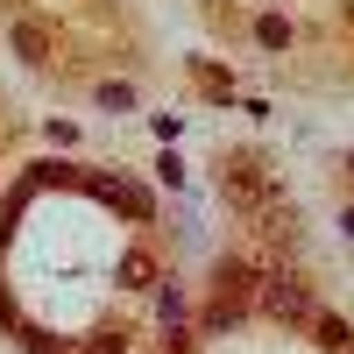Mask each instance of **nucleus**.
<instances>
[{
    "mask_svg": "<svg viewBox=\"0 0 354 354\" xmlns=\"http://www.w3.org/2000/svg\"><path fill=\"white\" fill-rule=\"evenodd\" d=\"M262 312H277V319H312V298H305V283L270 277V283H262Z\"/></svg>",
    "mask_w": 354,
    "mask_h": 354,
    "instance_id": "obj_1",
    "label": "nucleus"
},
{
    "mask_svg": "<svg viewBox=\"0 0 354 354\" xmlns=\"http://www.w3.org/2000/svg\"><path fill=\"white\" fill-rule=\"evenodd\" d=\"M15 50L28 57V64H50V36H43L36 21H21V28H15Z\"/></svg>",
    "mask_w": 354,
    "mask_h": 354,
    "instance_id": "obj_2",
    "label": "nucleus"
},
{
    "mask_svg": "<svg viewBox=\"0 0 354 354\" xmlns=\"http://www.w3.org/2000/svg\"><path fill=\"white\" fill-rule=\"evenodd\" d=\"M255 36H262V43H270V50H283V43H290V28H283V21L270 15V21H262V28H255Z\"/></svg>",
    "mask_w": 354,
    "mask_h": 354,
    "instance_id": "obj_4",
    "label": "nucleus"
},
{
    "mask_svg": "<svg viewBox=\"0 0 354 354\" xmlns=\"http://www.w3.org/2000/svg\"><path fill=\"white\" fill-rule=\"evenodd\" d=\"M121 277H128V283H135V290H142V283H149V277H156V262H149V255H142V248H135V255H128V262H121Z\"/></svg>",
    "mask_w": 354,
    "mask_h": 354,
    "instance_id": "obj_3",
    "label": "nucleus"
}]
</instances>
